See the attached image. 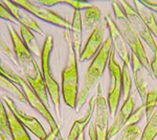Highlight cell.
Listing matches in <instances>:
<instances>
[{
	"instance_id": "obj_35",
	"label": "cell",
	"mask_w": 157,
	"mask_h": 140,
	"mask_svg": "<svg viewBox=\"0 0 157 140\" xmlns=\"http://www.w3.org/2000/svg\"><path fill=\"white\" fill-rule=\"evenodd\" d=\"M88 135H89L90 140H98V134H97V130L94 126V122L90 121V124L88 126Z\"/></svg>"
},
{
	"instance_id": "obj_34",
	"label": "cell",
	"mask_w": 157,
	"mask_h": 140,
	"mask_svg": "<svg viewBox=\"0 0 157 140\" xmlns=\"http://www.w3.org/2000/svg\"><path fill=\"white\" fill-rule=\"evenodd\" d=\"M140 2L153 13H157V1H154V0H140Z\"/></svg>"
},
{
	"instance_id": "obj_38",
	"label": "cell",
	"mask_w": 157,
	"mask_h": 140,
	"mask_svg": "<svg viewBox=\"0 0 157 140\" xmlns=\"http://www.w3.org/2000/svg\"><path fill=\"white\" fill-rule=\"evenodd\" d=\"M0 139L1 140H9L7 139V136L6 135H4L3 133H0Z\"/></svg>"
},
{
	"instance_id": "obj_9",
	"label": "cell",
	"mask_w": 157,
	"mask_h": 140,
	"mask_svg": "<svg viewBox=\"0 0 157 140\" xmlns=\"http://www.w3.org/2000/svg\"><path fill=\"white\" fill-rule=\"evenodd\" d=\"M121 6H123L124 12H125L129 23L132 27V29L137 33V35L141 38L144 42L150 47V50L153 52V55L157 56V42L155 38L152 35L150 30L144 22V20L140 18V16L135 11L133 4L129 1H120Z\"/></svg>"
},
{
	"instance_id": "obj_11",
	"label": "cell",
	"mask_w": 157,
	"mask_h": 140,
	"mask_svg": "<svg viewBox=\"0 0 157 140\" xmlns=\"http://www.w3.org/2000/svg\"><path fill=\"white\" fill-rule=\"evenodd\" d=\"M104 20H105V24L109 31V38H110L111 43H112L113 50L123 60L124 64L129 65L131 60V51L127 45V43H126L125 39H124L121 31L118 30L114 18L110 13H108L104 16Z\"/></svg>"
},
{
	"instance_id": "obj_43",
	"label": "cell",
	"mask_w": 157,
	"mask_h": 140,
	"mask_svg": "<svg viewBox=\"0 0 157 140\" xmlns=\"http://www.w3.org/2000/svg\"><path fill=\"white\" fill-rule=\"evenodd\" d=\"M111 140H112V139H111Z\"/></svg>"
},
{
	"instance_id": "obj_22",
	"label": "cell",
	"mask_w": 157,
	"mask_h": 140,
	"mask_svg": "<svg viewBox=\"0 0 157 140\" xmlns=\"http://www.w3.org/2000/svg\"><path fill=\"white\" fill-rule=\"evenodd\" d=\"M19 32H20V37H21L22 41L24 42V44L26 45L27 49L32 52V54H35L37 57H41L42 50H40L39 43H38L33 31L29 30V27H24V25L20 24Z\"/></svg>"
},
{
	"instance_id": "obj_39",
	"label": "cell",
	"mask_w": 157,
	"mask_h": 140,
	"mask_svg": "<svg viewBox=\"0 0 157 140\" xmlns=\"http://www.w3.org/2000/svg\"><path fill=\"white\" fill-rule=\"evenodd\" d=\"M77 140H85V134L84 133H82L80 135V136L78 137L77 138Z\"/></svg>"
},
{
	"instance_id": "obj_4",
	"label": "cell",
	"mask_w": 157,
	"mask_h": 140,
	"mask_svg": "<svg viewBox=\"0 0 157 140\" xmlns=\"http://www.w3.org/2000/svg\"><path fill=\"white\" fill-rule=\"evenodd\" d=\"M2 68H3L4 76H6V78H9L11 81H13L18 88L19 86L21 88V91H22V93H23V95L25 96V99H26L27 103H29L34 110H36L38 113L41 114L43 118L47 121V123H48L50 126L52 132L56 135V137H57V140H63L59 126H58L57 121L55 120L52 115L50 114L49 109L42 102L41 99L38 97V95L35 93V91L30 88V85L26 82V80L23 79V78H22L21 76H19L17 73H15L12 68H7L3 64H2Z\"/></svg>"
},
{
	"instance_id": "obj_13",
	"label": "cell",
	"mask_w": 157,
	"mask_h": 140,
	"mask_svg": "<svg viewBox=\"0 0 157 140\" xmlns=\"http://www.w3.org/2000/svg\"><path fill=\"white\" fill-rule=\"evenodd\" d=\"M135 104H136V95L134 92H131L130 95L125 99L124 103L121 104V109L117 111L116 115L114 116V120H113L112 124L110 126L107 135V140H111L117 135L124 126L127 123L129 117L135 110Z\"/></svg>"
},
{
	"instance_id": "obj_1",
	"label": "cell",
	"mask_w": 157,
	"mask_h": 140,
	"mask_svg": "<svg viewBox=\"0 0 157 140\" xmlns=\"http://www.w3.org/2000/svg\"><path fill=\"white\" fill-rule=\"evenodd\" d=\"M7 29H9L10 36L13 42V49H14L16 61L23 72L24 79L35 91L38 97L41 99L42 102L49 109L48 93H47L42 73L40 72L36 59L34 58L32 52L24 44V42L22 41L21 37L16 32L15 27L13 25H9Z\"/></svg>"
},
{
	"instance_id": "obj_24",
	"label": "cell",
	"mask_w": 157,
	"mask_h": 140,
	"mask_svg": "<svg viewBox=\"0 0 157 140\" xmlns=\"http://www.w3.org/2000/svg\"><path fill=\"white\" fill-rule=\"evenodd\" d=\"M157 136V106L143 130L141 140H154Z\"/></svg>"
},
{
	"instance_id": "obj_5",
	"label": "cell",
	"mask_w": 157,
	"mask_h": 140,
	"mask_svg": "<svg viewBox=\"0 0 157 140\" xmlns=\"http://www.w3.org/2000/svg\"><path fill=\"white\" fill-rule=\"evenodd\" d=\"M78 56L69 43L67 63L61 72V94L63 100L70 109L77 110V101L78 96Z\"/></svg>"
},
{
	"instance_id": "obj_8",
	"label": "cell",
	"mask_w": 157,
	"mask_h": 140,
	"mask_svg": "<svg viewBox=\"0 0 157 140\" xmlns=\"http://www.w3.org/2000/svg\"><path fill=\"white\" fill-rule=\"evenodd\" d=\"M17 6H21L25 11L33 15V16L37 17L40 20L50 23L56 27H59L64 29L65 31H70V22L66 18L58 14L57 12L50 10L49 7L40 6L36 3L35 1H27V0H19V1H14Z\"/></svg>"
},
{
	"instance_id": "obj_16",
	"label": "cell",
	"mask_w": 157,
	"mask_h": 140,
	"mask_svg": "<svg viewBox=\"0 0 157 140\" xmlns=\"http://www.w3.org/2000/svg\"><path fill=\"white\" fill-rule=\"evenodd\" d=\"M130 64H131V70H132V77H133L134 84H135L136 88V92H137L139 98H140L141 103H145L146 96L147 93H148V86H147L146 76H145V72H147V71L143 67L140 61L132 53H131Z\"/></svg>"
},
{
	"instance_id": "obj_33",
	"label": "cell",
	"mask_w": 157,
	"mask_h": 140,
	"mask_svg": "<svg viewBox=\"0 0 157 140\" xmlns=\"http://www.w3.org/2000/svg\"><path fill=\"white\" fill-rule=\"evenodd\" d=\"M35 2L40 6L49 7V9L54 6H57V4H63V0H38Z\"/></svg>"
},
{
	"instance_id": "obj_26",
	"label": "cell",
	"mask_w": 157,
	"mask_h": 140,
	"mask_svg": "<svg viewBox=\"0 0 157 140\" xmlns=\"http://www.w3.org/2000/svg\"><path fill=\"white\" fill-rule=\"evenodd\" d=\"M132 92V79L129 65H123L121 68V95L124 98H127Z\"/></svg>"
},
{
	"instance_id": "obj_2",
	"label": "cell",
	"mask_w": 157,
	"mask_h": 140,
	"mask_svg": "<svg viewBox=\"0 0 157 140\" xmlns=\"http://www.w3.org/2000/svg\"><path fill=\"white\" fill-rule=\"evenodd\" d=\"M111 49H112V43L109 36L104 41L101 50L98 54L91 60L89 67L87 68V72L85 74L84 81H83L82 89L78 92V101H77V112H78L83 108V105L87 102V99L89 97L91 91L98 84V80L103 77L104 72L109 62V56H110Z\"/></svg>"
},
{
	"instance_id": "obj_15",
	"label": "cell",
	"mask_w": 157,
	"mask_h": 140,
	"mask_svg": "<svg viewBox=\"0 0 157 140\" xmlns=\"http://www.w3.org/2000/svg\"><path fill=\"white\" fill-rule=\"evenodd\" d=\"M2 4L11 12V14L14 16V18L17 20V22H19L20 24L24 25V27H29V30L34 31V32L38 33L40 35H44L43 30L40 27V25L38 24V22L35 20V18L33 17V15L29 13L27 11H25L24 9H22L21 6H17L15 2L12 1H2Z\"/></svg>"
},
{
	"instance_id": "obj_30",
	"label": "cell",
	"mask_w": 157,
	"mask_h": 140,
	"mask_svg": "<svg viewBox=\"0 0 157 140\" xmlns=\"http://www.w3.org/2000/svg\"><path fill=\"white\" fill-rule=\"evenodd\" d=\"M0 51H2L3 54L7 56L12 61H16V59H15L16 57H15L14 51H12L11 47L7 45V43L6 42V40H4L3 36H2L1 32H0Z\"/></svg>"
},
{
	"instance_id": "obj_12",
	"label": "cell",
	"mask_w": 157,
	"mask_h": 140,
	"mask_svg": "<svg viewBox=\"0 0 157 140\" xmlns=\"http://www.w3.org/2000/svg\"><path fill=\"white\" fill-rule=\"evenodd\" d=\"M1 98H2V100L6 103L9 110L14 113V115L18 118V120L25 126V129H27L29 132H32V133L40 140H45V138L47 137L46 131H45L44 128L42 126V124L40 123L34 116H30L29 114L25 113V112L17 108L14 99H12L10 96L2 95Z\"/></svg>"
},
{
	"instance_id": "obj_36",
	"label": "cell",
	"mask_w": 157,
	"mask_h": 140,
	"mask_svg": "<svg viewBox=\"0 0 157 140\" xmlns=\"http://www.w3.org/2000/svg\"><path fill=\"white\" fill-rule=\"evenodd\" d=\"M150 64H151V71H152L153 78H155L157 81V56L156 55H153L152 59L150 60Z\"/></svg>"
},
{
	"instance_id": "obj_3",
	"label": "cell",
	"mask_w": 157,
	"mask_h": 140,
	"mask_svg": "<svg viewBox=\"0 0 157 140\" xmlns=\"http://www.w3.org/2000/svg\"><path fill=\"white\" fill-rule=\"evenodd\" d=\"M111 7H112L113 17H114L116 25H117L118 30L121 31V35H123L124 39H125L126 43H127L129 49H130L131 53L140 61L143 67L147 71V73L149 74V76L153 78L150 60H149V57L147 55L143 40H141V38L138 36L137 33L132 29V27L129 23L127 16H126L125 12H124L123 6H121V2L120 1L111 2Z\"/></svg>"
},
{
	"instance_id": "obj_23",
	"label": "cell",
	"mask_w": 157,
	"mask_h": 140,
	"mask_svg": "<svg viewBox=\"0 0 157 140\" xmlns=\"http://www.w3.org/2000/svg\"><path fill=\"white\" fill-rule=\"evenodd\" d=\"M0 88L2 90L6 91L7 93L12 94V95L15 96V98L17 99L20 102H24V103H27L26 99H25V96L23 95L22 91L15 84L13 81H11L9 78H6L3 74L0 73Z\"/></svg>"
},
{
	"instance_id": "obj_40",
	"label": "cell",
	"mask_w": 157,
	"mask_h": 140,
	"mask_svg": "<svg viewBox=\"0 0 157 140\" xmlns=\"http://www.w3.org/2000/svg\"><path fill=\"white\" fill-rule=\"evenodd\" d=\"M0 73L3 74V75H4V73H3V68H2V63H1V61H0Z\"/></svg>"
},
{
	"instance_id": "obj_42",
	"label": "cell",
	"mask_w": 157,
	"mask_h": 140,
	"mask_svg": "<svg viewBox=\"0 0 157 140\" xmlns=\"http://www.w3.org/2000/svg\"><path fill=\"white\" fill-rule=\"evenodd\" d=\"M0 133H1V132H0Z\"/></svg>"
},
{
	"instance_id": "obj_29",
	"label": "cell",
	"mask_w": 157,
	"mask_h": 140,
	"mask_svg": "<svg viewBox=\"0 0 157 140\" xmlns=\"http://www.w3.org/2000/svg\"><path fill=\"white\" fill-rule=\"evenodd\" d=\"M145 116H146V106H145V103H141L137 109H135V110L133 111V113L129 117L126 126L137 124L139 121H141V119Z\"/></svg>"
},
{
	"instance_id": "obj_25",
	"label": "cell",
	"mask_w": 157,
	"mask_h": 140,
	"mask_svg": "<svg viewBox=\"0 0 157 140\" xmlns=\"http://www.w3.org/2000/svg\"><path fill=\"white\" fill-rule=\"evenodd\" d=\"M143 131L138 126V124L125 126L121 131L120 139L118 140H141Z\"/></svg>"
},
{
	"instance_id": "obj_14",
	"label": "cell",
	"mask_w": 157,
	"mask_h": 140,
	"mask_svg": "<svg viewBox=\"0 0 157 140\" xmlns=\"http://www.w3.org/2000/svg\"><path fill=\"white\" fill-rule=\"evenodd\" d=\"M105 33H106V24L101 23L98 24L92 32L90 33L87 41H86L84 47L81 51V54L78 56V60L87 61L93 59L98 52L101 50L104 41H105Z\"/></svg>"
},
{
	"instance_id": "obj_6",
	"label": "cell",
	"mask_w": 157,
	"mask_h": 140,
	"mask_svg": "<svg viewBox=\"0 0 157 140\" xmlns=\"http://www.w3.org/2000/svg\"><path fill=\"white\" fill-rule=\"evenodd\" d=\"M52 47H54V37L52 35L45 36L44 42L42 47V55H41V65H42V76L44 79L45 86H46L47 93L49 95V98L54 105L55 112L57 113L58 117H61L60 106V85L58 81L55 79L54 75L52 73L50 68V54H52Z\"/></svg>"
},
{
	"instance_id": "obj_37",
	"label": "cell",
	"mask_w": 157,
	"mask_h": 140,
	"mask_svg": "<svg viewBox=\"0 0 157 140\" xmlns=\"http://www.w3.org/2000/svg\"><path fill=\"white\" fill-rule=\"evenodd\" d=\"M45 140H57V137L52 132H50L49 134H47V137L45 138Z\"/></svg>"
},
{
	"instance_id": "obj_21",
	"label": "cell",
	"mask_w": 157,
	"mask_h": 140,
	"mask_svg": "<svg viewBox=\"0 0 157 140\" xmlns=\"http://www.w3.org/2000/svg\"><path fill=\"white\" fill-rule=\"evenodd\" d=\"M7 120H9V128L11 132V138L13 140H32L26 129L21 123L18 118L14 115L12 111L7 110Z\"/></svg>"
},
{
	"instance_id": "obj_28",
	"label": "cell",
	"mask_w": 157,
	"mask_h": 140,
	"mask_svg": "<svg viewBox=\"0 0 157 140\" xmlns=\"http://www.w3.org/2000/svg\"><path fill=\"white\" fill-rule=\"evenodd\" d=\"M0 132L6 136L11 137V132L9 128V120H7V111L3 104V100L0 97Z\"/></svg>"
},
{
	"instance_id": "obj_18",
	"label": "cell",
	"mask_w": 157,
	"mask_h": 140,
	"mask_svg": "<svg viewBox=\"0 0 157 140\" xmlns=\"http://www.w3.org/2000/svg\"><path fill=\"white\" fill-rule=\"evenodd\" d=\"M83 40V22H82V13L81 11L75 10L72 15V21L70 24V42L75 51V55L80 56L81 47Z\"/></svg>"
},
{
	"instance_id": "obj_41",
	"label": "cell",
	"mask_w": 157,
	"mask_h": 140,
	"mask_svg": "<svg viewBox=\"0 0 157 140\" xmlns=\"http://www.w3.org/2000/svg\"><path fill=\"white\" fill-rule=\"evenodd\" d=\"M63 140H65V139H63Z\"/></svg>"
},
{
	"instance_id": "obj_17",
	"label": "cell",
	"mask_w": 157,
	"mask_h": 140,
	"mask_svg": "<svg viewBox=\"0 0 157 140\" xmlns=\"http://www.w3.org/2000/svg\"><path fill=\"white\" fill-rule=\"evenodd\" d=\"M94 112H95V96H92V97H90V99L88 100V108H87V110H86L85 115L81 119H78V120L72 124L66 140H77V138L81 134L84 133V130L86 126L90 123L91 118H92Z\"/></svg>"
},
{
	"instance_id": "obj_32",
	"label": "cell",
	"mask_w": 157,
	"mask_h": 140,
	"mask_svg": "<svg viewBox=\"0 0 157 140\" xmlns=\"http://www.w3.org/2000/svg\"><path fill=\"white\" fill-rule=\"evenodd\" d=\"M0 18L12 22V23H16L17 22V20L14 18V16L11 14V12L2 4V2H0Z\"/></svg>"
},
{
	"instance_id": "obj_31",
	"label": "cell",
	"mask_w": 157,
	"mask_h": 140,
	"mask_svg": "<svg viewBox=\"0 0 157 140\" xmlns=\"http://www.w3.org/2000/svg\"><path fill=\"white\" fill-rule=\"evenodd\" d=\"M63 4H67V6L73 7L75 10H78V11H81V10L84 11L85 9H87L88 6H91V3H89V2L73 1V0H63Z\"/></svg>"
},
{
	"instance_id": "obj_20",
	"label": "cell",
	"mask_w": 157,
	"mask_h": 140,
	"mask_svg": "<svg viewBox=\"0 0 157 140\" xmlns=\"http://www.w3.org/2000/svg\"><path fill=\"white\" fill-rule=\"evenodd\" d=\"M83 29L92 32L98 24L102 23V11L100 7L91 4L83 11L82 15Z\"/></svg>"
},
{
	"instance_id": "obj_19",
	"label": "cell",
	"mask_w": 157,
	"mask_h": 140,
	"mask_svg": "<svg viewBox=\"0 0 157 140\" xmlns=\"http://www.w3.org/2000/svg\"><path fill=\"white\" fill-rule=\"evenodd\" d=\"M132 4L134 9H135V11L137 12V14L144 20V22L148 27V29L150 30V32L152 33L154 38H157V19L155 17V14L151 10H149L147 6H144L140 1L134 0Z\"/></svg>"
},
{
	"instance_id": "obj_10",
	"label": "cell",
	"mask_w": 157,
	"mask_h": 140,
	"mask_svg": "<svg viewBox=\"0 0 157 140\" xmlns=\"http://www.w3.org/2000/svg\"><path fill=\"white\" fill-rule=\"evenodd\" d=\"M95 116H94V126L97 130L98 140H107V135L109 131V113L107 99L103 93L102 84L98 82L95 95Z\"/></svg>"
},
{
	"instance_id": "obj_27",
	"label": "cell",
	"mask_w": 157,
	"mask_h": 140,
	"mask_svg": "<svg viewBox=\"0 0 157 140\" xmlns=\"http://www.w3.org/2000/svg\"><path fill=\"white\" fill-rule=\"evenodd\" d=\"M145 106H146V117H147V121H148L157 106V90H154V89L148 90V93H147L146 96Z\"/></svg>"
},
{
	"instance_id": "obj_7",
	"label": "cell",
	"mask_w": 157,
	"mask_h": 140,
	"mask_svg": "<svg viewBox=\"0 0 157 140\" xmlns=\"http://www.w3.org/2000/svg\"><path fill=\"white\" fill-rule=\"evenodd\" d=\"M108 70L110 75V84H109L107 104L110 116L114 117L118 111V105L121 98V68L115 58V51L111 49L109 56Z\"/></svg>"
}]
</instances>
